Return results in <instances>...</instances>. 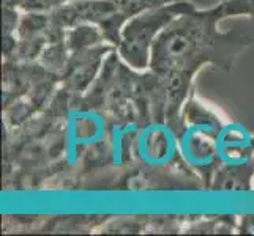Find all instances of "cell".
<instances>
[{"label": "cell", "mask_w": 254, "mask_h": 236, "mask_svg": "<svg viewBox=\"0 0 254 236\" xmlns=\"http://www.w3.org/2000/svg\"><path fill=\"white\" fill-rule=\"evenodd\" d=\"M224 17L221 5L207 11L194 8L175 17L156 37L150 68L160 79L169 123H179V110L197 69L205 63L229 69L235 55L250 43L242 35L218 30Z\"/></svg>", "instance_id": "6da1fadb"}, {"label": "cell", "mask_w": 254, "mask_h": 236, "mask_svg": "<svg viewBox=\"0 0 254 236\" xmlns=\"http://www.w3.org/2000/svg\"><path fill=\"white\" fill-rule=\"evenodd\" d=\"M191 10H194V5L187 0H179L133 16L122 29V40L117 46L119 54L131 68L144 71L150 66L152 46L156 37L175 17Z\"/></svg>", "instance_id": "7a4b0ae2"}, {"label": "cell", "mask_w": 254, "mask_h": 236, "mask_svg": "<svg viewBox=\"0 0 254 236\" xmlns=\"http://www.w3.org/2000/svg\"><path fill=\"white\" fill-rule=\"evenodd\" d=\"M179 151L190 167L208 177L218 162L216 136L221 125L199 102L191 99L179 123Z\"/></svg>", "instance_id": "3957f363"}, {"label": "cell", "mask_w": 254, "mask_h": 236, "mask_svg": "<svg viewBox=\"0 0 254 236\" xmlns=\"http://www.w3.org/2000/svg\"><path fill=\"white\" fill-rule=\"evenodd\" d=\"M171 123H150L144 126L134 141V154L148 167H166L179 151V133Z\"/></svg>", "instance_id": "277c9868"}, {"label": "cell", "mask_w": 254, "mask_h": 236, "mask_svg": "<svg viewBox=\"0 0 254 236\" xmlns=\"http://www.w3.org/2000/svg\"><path fill=\"white\" fill-rule=\"evenodd\" d=\"M254 154V142L250 131L240 123L224 125L216 136L218 162L227 169L248 167Z\"/></svg>", "instance_id": "5b68a950"}, {"label": "cell", "mask_w": 254, "mask_h": 236, "mask_svg": "<svg viewBox=\"0 0 254 236\" xmlns=\"http://www.w3.org/2000/svg\"><path fill=\"white\" fill-rule=\"evenodd\" d=\"M106 131V121L92 110L74 112L68 123V141L74 146H85L101 141Z\"/></svg>", "instance_id": "8992f818"}, {"label": "cell", "mask_w": 254, "mask_h": 236, "mask_svg": "<svg viewBox=\"0 0 254 236\" xmlns=\"http://www.w3.org/2000/svg\"><path fill=\"white\" fill-rule=\"evenodd\" d=\"M112 2L116 3L119 14L124 17V21L127 22L139 13L152 10V8H156V6L179 2V0H112Z\"/></svg>", "instance_id": "52a82bcc"}, {"label": "cell", "mask_w": 254, "mask_h": 236, "mask_svg": "<svg viewBox=\"0 0 254 236\" xmlns=\"http://www.w3.org/2000/svg\"><path fill=\"white\" fill-rule=\"evenodd\" d=\"M224 16H251L254 17V0H223L220 3Z\"/></svg>", "instance_id": "ba28073f"}]
</instances>
